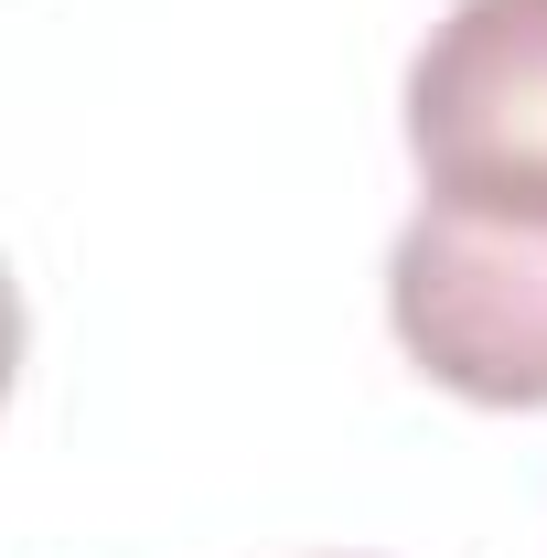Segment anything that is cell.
Instances as JSON below:
<instances>
[{
  "label": "cell",
  "instance_id": "obj_2",
  "mask_svg": "<svg viewBox=\"0 0 547 558\" xmlns=\"http://www.w3.org/2000/svg\"><path fill=\"white\" fill-rule=\"evenodd\" d=\"M409 161L429 205L547 215V0H451L409 65Z\"/></svg>",
  "mask_w": 547,
  "mask_h": 558
},
{
  "label": "cell",
  "instance_id": "obj_1",
  "mask_svg": "<svg viewBox=\"0 0 547 558\" xmlns=\"http://www.w3.org/2000/svg\"><path fill=\"white\" fill-rule=\"evenodd\" d=\"M387 323L429 387L547 409V215L418 205L387 258Z\"/></svg>",
  "mask_w": 547,
  "mask_h": 558
}]
</instances>
